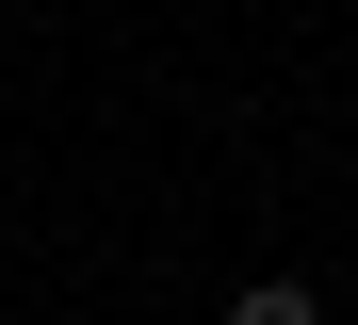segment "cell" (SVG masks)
Returning a JSON list of instances; mask_svg holds the SVG:
<instances>
[{"label":"cell","instance_id":"obj_1","mask_svg":"<svg viewBox=\"0 0 358 325\" xmlns=\"http://www.w3.org/2000/svg\"><path fill=\"white\" fill-rule=\"evenodd\" d=\"M228 325H326V309H310V277H261V293H228Z\"/></svg>","mask_w":358,"mask_h":325}]
</instances>
